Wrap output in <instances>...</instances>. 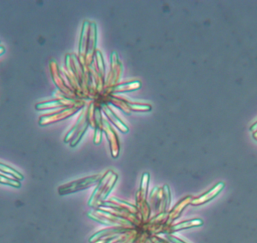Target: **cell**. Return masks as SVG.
Returning a JSON list of instances; mask_svg holds the SVG:
<instances>
[{"label": "cell", "mask_w": 257, "mask_h": 243, "mask_svg": "<svg viewBox=\"0 0 257 243\" xmlns=\"http://www.w3.org/2000/svg\"><path fill=\"white\" fill-rule=\"evenodd\" d=\"M224 186V182H219V183H217L215 186L213 187L211 190H209L208 192L202 194L200 197L193 200V201L191 202L192 204L201 205L210 201V200H212V199H214V197H217V196L220 194V191L223 189Z\"/></svg>", "instance_id": "6da1fadb"}, {"label": "cell", "mask_w": 257, "mask_h": 243, "mask_svg": "<svg viewBox=\"0 0 257 243\" xmlns=\"http://www.w3.org/2000/svg\"><path fill=\"white\" fill-rule=\"evenodd\" d=\"M250 130L253 131V132H255V131H257V121L254 122V123L250 126Z\"/></svg>", "instance_id": "7a4b0ae2"}, {"label": "cell", "mask_w": 257, "mask_h": 243, "mask_svg": "<svg viewBox=\"0 0 257 243\" xmlns=\"http://www.w3.org/2000/svg\"><path fill=\"white\" fill-rule=\"evenodd\" d=\"M253 137L255 140H257V131L253 133Z\"/></svg>", "instance_id": "3957f363"}]
</instances>
